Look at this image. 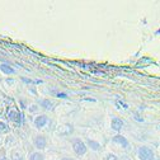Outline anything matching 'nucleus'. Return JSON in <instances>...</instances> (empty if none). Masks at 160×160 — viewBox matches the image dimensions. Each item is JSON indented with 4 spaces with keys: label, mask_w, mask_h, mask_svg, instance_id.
Returning a JSON list of instances; mask_svg holds the SVG:
<instances>
[{
    "label": "nucleus",
    "mask_w": 160,
    "mask_h": 160,
    "mask_svg": "<svg viewBox=\"0 0 160 160\" xmlns=\"http://www.w3.org/2000/svg\"><path fill=\"white\" fill-rule=\"evenodd\" d=\"M5 117L9 122H13V123H15L17 126H21L24 123V114L18 112L17 109H14V108H8Z\"/></svg>",
    "instance_id": "nucleus-1"
},
{
    "label": "nucleus",
    "mask_w": 160,
    "mask_h": 160,
    "mask_svg": "<svg viewBox=\"0 0 160 160\" xmlns=\"http://www.w3.org/2000/svg\"><path fill=\"white\" fill-rule=\"evenodd\" d=\"M73 150L74 153L78 155V156H81V155H85L88 151V148L84 141H81L80 139H74L73 141Z\"/></svg>",
    "instance_id": "nucleus-2"
},
{
    "label": "nucleus",
    "mask_w": 160,
    "mask_h": 160,
    "mask_svg": "<svg viewBox=\"0 0 160 160\" xmlns=\"http://www.w3.org/2000/svg\"><path fill=\"white\" fill-rule=\"evenodd\" d=\"M140 160H154V151L148 146H141L137 151Z\"/></svg>",
    "instance_id": "nucleus-3"
},
{
    "label": "nucleus",
    "mask_w": 160,
    "mask_h": 160,
    "mask_svg": "<svg viewBox=\"0 0 160 160\" xmlns=\"http://www.w3.org/2000/svg\"><path fill=\"white\" fill-rule=\"evenodd\" d=\"M33 145H34L36 149L40 150V151H41V150H43V149H46V146H47L46 136L45 135H36L34 139H33Z\"/></svg>",
    "instance_id": "nucleus-4"
},
{
    "label": "nucleus",
    "mask_w": 160,
    "mask_h": 160,
    "mask_svg": "<svg viewBox=\"0 0 160 160\" xmlns=\"http://www.w3.org/2000/svg\"><path fill=\"white\" fill-rule=\"evenodd\" d=\"M48 122H50V118L46 114H38L33 120L34 127H36V128H40V130L43 128V127H46L47 125H48Z\"/></svg>",
    "instance_id": "nucleus-5"
},
{
    "label": "nucleus",
    "mask_w": 160,
    "mask_h": 160,
    "mask_svg": "<svg viewBox=\"0 0 160 160\" xmlns=\"http://www.w3.org/2000/svg\"><path fill=\"white\" fill-rule=\"evenodd\" d=\"M112 141H113L114 144H118L120 146H122L123 149H127L128 148V140H127L125 136H122V135H116L114 137H112Z\"/></svg>",
    "instance_id": "nucleus-6"
},
{
    "label": "nucleus",
    "mask_w": 160,
    "mask_h": 160,
    "mask_svg": "<svg viewBox=\"0 0 160 160\" xmlns=\"http://www.w3.org/2000/svg\"><path fill=\"white\" fill-rule=\"evenodd\" d=\"M123 125H125V123H123V121H122L120 117H113V118H112V121H111V127H112V130H113V131H117V132L122 130Z\"/></svg>",
    "instance_id": "nucleus-7"
},
{
    "label": "nucleus",
    "mask_w": 160,
    "mask_h": 160,
    "mask_svg": "<svg viewBox=\"0 0 160 160\" xmlns=\"http://www.w3.org/2000/svg\"><path fill=\"white\" fill-rule=\"evenodd\" d=\"M41 108H43L46 111H52L54 108L56 107V103L51 99H42L40 101V104H38Z\"/></svg>",
    "instance_id": "nucleus-8"
},
{
    "label": "nucleus",
    "mask_w": 160,
    "mask_h": 160,
    "mask_svg": "<svg viewBox=\"0 0 160 160\" xmlns=\"http://www.w3.org/2000/svg\"><path fill=\"white\" fill-rule=\"evenodd\" d=\"M85 145H87V148L92 149L93 151H99V150H101V144L98 142V141H95V140L88 139L87 142H85Z\"/></svg>",
    "instance_id": "nucleus-9"
},
{
    "label": "nucleus",
    "mask_w": 160,
    "mask_h": 160,
    "mask_svg": "<svg viewBox=\"0 0 160 160\" xmlns=\"http://www.w3.org/2000/svg\"><path fill=\"white\" fill-rule=\"evenodd\" d=\"M0 71H3L4 74H7V75H12V74L15 73V70L8 64H0Z\"/></svg>",
    "instance_id": "nucleus-10"
},
{
    "label": "nucleus",
    "mask_w": 160,
    "mask_h": 160,
    "mask_svg": "<svg viewBox=\"0 0 160 160\" xmlns=\"http://www.w3.org/2000/svg\"><path fill=\"white\" fill-rule=\"evenodd\" d=\"M28 160H46V159H45L43 153H41V151H33V153L29 154Z\"/></svg>",
    "instance_id": "nucleus-11"
},
{
    "label": "nucleus",
    "mask_w": 160,
    "mask_h": 160,
    "mask_svg": "<svg viewBox=\"0 0 160 160\" xmlns=\"http://www.w3.org/2000/svg\"><path fill=\"white\" fill-rule=\"evenodd\" d=\"M10 132V127L7 122L4 121H0V135H8Z\"/></svg>",
    "instance_id": "nucleus-12"
},
{
    "label": "nucleus",
    "mask_w": 160,
    "mask_h": 160,
    "mask_svg": "<svg viewBox=\"0 0 160 160\" xmlns=\"http://www.w3.org/2000/svg\"><path fill=\"white\" fill-rule=\"evenodd\" d=\"M4 144H5V146L9 148V146H13L14 144H15V137L12 135H8L5 139H4Z\"/></svg>",
    "instance_id": "nucleus-13"
},
{
    "label": "nucleus",
    "mask_w": 160,
    "mask_h": 160,
    "mask_svg": "<svg viewBox=\"0 0 160 160\" xmlns=\"http://www.w3.org/2000/svg\"><path fill=\"white\" fill-rule=\"evenodd\" d=\"M24 155H23L21 151H13L10 155V160H24Z\"/></svg>",
    "instance_id": "nucleus-14"
},
{
    "label": "nucleus",
    "mask_w": 160,
    "mask_h": 160,
    "mask_svg": "<svg viewBox=\"0 0 160 160\" xmlns=\"http://www.w3.org/2000/svg\"><path fill=\"white\" fill-rule=\"evenodd\" d=\"M38 111H40V106H38V104H32V106L28 107V112H29L31 114L38 113Z\"/></svg>",
    "instance_id": "nucleus-15"
},
{
    "label": "nucleus",
    "mask_w": 160,
    "mask_h": 160,
    "mask_svg": "<svg viewBox=\"0 0 160 160\" xmlns=\"http://www.w3.org/2000/svg\"><path fill=\"white\" fill-rule=\"evenodd\" d=\"M103 160H120V159H118V156H117L116 154L108 153V154H106V156H104V159H103Z\"/></svg>",
    "instance_id": "nucleus-16"
},
{
    "label": "nucleus",
    "mask_w": 160,
    "mask_h": 160,
    "mask_svg": "<svg viewBox=\"0 0 160 160\" xmlns=\"http://www.w3.org/2000/svg\"><path fill=\"white\" fill-rule=\"evenodd\" d=\"M134 117H135V120L137 121V122H142V121H144V118L137 113V112H134Z\"/></svg>",
    "instance_id": "nucleus-17"
},
{
    "label": "nucleus",
    "mask_w": 160,
    "mask_h": 160,
    "mask_svg": "<svg viewBox=\"0 0 160 160\" xmlns=\"http://www.w3.org/2000/svg\"><path fill=\"white\" fill-rule=\"evenodd\" d=\"M117 106H118V107H123V109H127V108H128V104H127V103H125L123 101H120Z\"/></svg>",
    "instance_id": "nucleus-18"
},
{
    "label": "nucleus",
    "mask_w": 160,
    "mask_h": 160,
    "mask_svg": "<svg viewBox=\"0 0 160 160\" xmlns=\"http://www.w3.org/2000/svg\"><path fill=\"white\" fill-rule=\"evenodd\" d=\"M56 95L59 98H68V94H65V93H56Z\"/></svg>",
    "instance_id": "nucleus-19"
},
{
    "label": "nucleus",
    "mask_w": 160,
    "mask_h": 160,
    "mask_svg": "<svg viewBox=\"0 0 160 160\" xmlns=\"http://www.w3.org/2000/svg\"><path fill=\"white\" fill-rule=\"evenodd\" d=\"M0 160H10V158L5 156V155H1V156H0Z\"/></svg>",
    "instance_id": "nucleus-20"
},
{
    "label": "nucleus",
    "mask_w": 160,
    "mask_h": 160,
    "mask_svg": "<svg viewBox=\"0 0 160 160\" xmlns=\"http://www.w3.org/2000/svg\"><path fill=\"white\" fill-rule=\"evenodd\" d=\"M4 142V139H3V135H0V145Z\"/></svg>",
    "instance_id": "nucleus-21"
},
{
    "label": "nucleus",
    "mask_w": 160,
    "mask_h": 160,
    "mask_svg": "<svg viewBox=\"0 0 160 160\" xmlns=\"http://www.w3.org/2000/svg\"><path fill=\"white\" fill-rule=\"evenodd\" d=\"M7 83H8V84H13V80H12V79H8Z\"/></svg>",
    "instance_id": "nucleus-22"
},
{
    "label": "nucleus",
    "mask_w": 160,
    "mask_h": 160,
    "mask_svg": "<svg viewBox=\"0 0 160 160\" xmlns=\"http://www.w3.org/2000/svg\"><path fill=\"white\" fill-rule=\"evenodd\" d=\"M62 160H75V159H70V158H65V159H62Z\"/></svg>",
    "instance_id": "nucleus-23"
},
{
    "label": "nucleus",
    "mask_w": 160,
    "mask_h": 160,
    "mask_svg": "<svg viewBox=\"0 0 160 160\" xmlns=\"http://www.w3.org/2000/svg\"><path fill=\"white\" fill-rule=\"evenodd\" d=\"M0 114H1V111H0Z\"/></svg>",
    "instance_id": "nucleus-24"
},
{
    "label": "nucleus",
    "mask_w": 160,
    "mask_h": 160,
    "mask_svg": "<svg viewBox=\"0 0 160 160\" xmlns=\"http://www.w3.org/2000/svg\"><path fill=\"white\" fill-rule=\"evenodd\" d=\"M159 128H160V126H159Z\"/></svg>",
    "instance_id": "nucleus-25"
}]
</instances>
